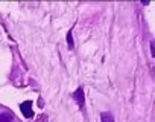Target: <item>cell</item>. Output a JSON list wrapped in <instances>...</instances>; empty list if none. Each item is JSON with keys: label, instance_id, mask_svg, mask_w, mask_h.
I'll use <instances>...</instances> for the list:
<instances>
[{"label": "cell", "instance_id": "cell-2", "mask_svg": "<svg viewBox=\"0 0 155 122\" xmlns=\"http://www.w3.org/2000/svg\"><path fill=\"white\" fill-rule=\"evenodd\" d=\"M73 98H74V101L78 102V105H79L81 108L84 107L85 99H84V90H82V87H78V89H76V92L73 93Z\"/></svg>", "mask_w": 155, "mask_h": 122}, {"label": "cell", "instance_id": "cell-4", "mask_svg": "<svg viewBox=\"0 0 155 122\" xmlns=\"http://www.w3.org/2000/svg\"><path fill=\"white\" fill-rule=\"evenodd\" d=\"M12 114L9 113H3V114H0V122H12Z\"/></svg>", "mask_w": 155, "mask_h": 122}, {"label": "cell", "instance_id": "cell-5", "mask_svg": "<svg viewBox=\"0 0 155 122\" xmlns=\"http://www.w3.org/2000/svg\"><path fill=\"white\" fill-rule=\"evenodd\" d=\"M67 43H68V46H70V49L73 47V38H71V32H68L67 34Z\"/></svg>", "mask_w": 155, "mask_h": 122}, {"label": "cell", "instance_id": "cell-6", "mask_svg": "<svg viewBox=\"0 0 155 122\" xmlns=\"http://www.w3.org/2000/svg\"><path fill=\"white\" fill-rule=\"evenodd\" d=\"M150 52H152V56L155 55V46H153V41L150 43Z\"/></svg>", "mask_w": 155, "mask_h": 122}, {"label": "cell", "instance_id": "cell-3", "mask_svg": "<svg viewBox=\"0 0 155 122\" xmlns=\"http://www.w3.org/2000/svg\"><path fill=\"white\" fill-rule=\"evenodd\" d=\"M101 117H102V122H114V119H113V114H111V113L104 111V113L101 114Z\"/></svg>", "mask_w": 155, "mask_h": 122}, {"label": "cell", "instance_id": "cell-1", "mask_svg": "<svg viewBox=\"0 0 155 122\" xmlns=\"http://www.w3.org/2000/svg\"><path fill=\"white\" fill-rule=\"evenodd\" d=\"M20 108H21V113H23L25 117H32V116H34V110H32V102H31V101L21 102Z\"/></svg>", "mask_w": 155, "mask_h": 122}]
</instances>
